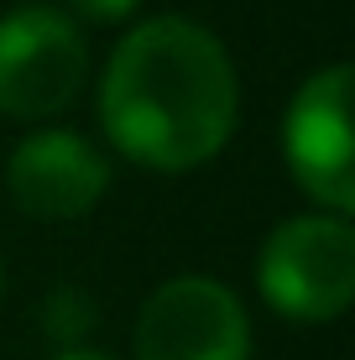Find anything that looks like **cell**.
I'll use <instances>...</instances> for the list:
<instances>
[{
  "label": "cell",
  "instance_id": "cell-9",
  "mask_svg": "<svg viewBox=\"0 0 355 360\" xmlns=\"http://www.w3.org/2000/svg\"><path fill=\"white\" fill-rule=\"evenodd\" d=\"M53 360H115V355H105V350H89V345H84V350H58Z\"/></svg>",
  "mask_w": 355,
  "mask_h": 360
},
{
  "label": "cell",
  "instance_id": "cell-4",
  "mask_svg": "<svg viewBox=\"0 0 355 360\" xmlns=\"http://www.w3.org/2000/svg\"><path fill=\"white\" fill-rule=\"evenodd\" d=\"M350 63L314 68L288 99L283 115V157L298 188L324 209L345 214L355 209V136H350Z\"/></svg>",
  "mask_w": 355,
  "mask_h": 360
},
{
  "label": "cell",
  "instance_id": "cell-10",
  "mask_svg": "<svg viewBox=\"0 0 355 360\" xmlns=\"http://www.w3.org/2000/svg\"><path fill=\"white\" fill-rule=\"evenodd\" d=\"M0 282H6V271H0Z\"/></svg>",
  "mask_w": 355,
  "mask_h": 360
},
{
  "label": "cell",
  "instance_id": "cell-8",
  "mask_svg": "<svg viewBox=\"0 0 355 360\" xmlns=\"http://www.w3.org/2000/svg\"><path fill=\"white\" fill-rule=\"evenodd\" d=\"M136 6H141V0H68V11H73V16L94 21V27H110V21H126Z\"/></svg>",
  "mask_w": 355,
  "mask_h": 360
},
{
  "label": "cell",
  "instance_id": "cell-5",
  "mask_svg": "<svg viewBox=\"0 0 355 360\" xmlns=\"http://www.w3.org/2000/svg\"><path fill=\"white\" fill-rule=\"evenodd\" d=\"M131 350L136 360H251L246 303L204 271L167 277L141 303Z\"/></svg>",
  "mask_w": 355,
  "mask_h": 360
},
{
  "label": "cell",
  "instance_id": "cell-2",
  "mask_svg": "<svg viewBox=\"0 0 355 360\" xmlns=\"http://www.w3.org/2000/svg\"><path fill=\"white\" fill-rule=\"evenodd\" d=\"M256 288L283 319L329 324L355 303V230L345 214H292L262 240Z\"/></svg>",
  "mask_w": 355,
  "mask_h": 360
},
{
  "label": "cell",
  "instance_id": "cell-7",
  "mask_svg": "<svg viewBox=\"0 0 355 360\" xmlns=\"http://www.w3.org/2000/svg\"><path fill=\"white\" fill-rule=\"evenodd\" d=\"M94 324H100V308H94V297L84 288H73V282H63V288H53L42 297V334L47 345L58 350H84V340L94 334Z\"/></svg>",
  "mask_w": 355,
  "mask_h": 360
},
{
  "label": "cell",
  "instance_id": "cell-3",
  "mask_svg": "<svg viewBox=\"0 0 355 360\" xmlns=\"http://www.w3.org/2000/svg\"><path fill=\"white\" fill-rule=\"evenodd\" d=\"M89 79V42L58 6H16L0 16V115L53 120Z\"/></svg>",
  "mask_w": 355,
  "mask_h": 360
},
{
  "label": "cell",
  "instance_id": "cell-6",
  "mask_svg": "<svg viewBox=\"0 0 355 360\" xmlns=\"http://www.w3.org/2000/svg\"><path fill=\"white\" fill-rule=\"evenodd\" d=\"M110 188L105 152L79 131L42 126L21 136L6 157V193L32 219H84Z\"/></svg>",
  "mask_w": 355,
  "mask_h": 360
},
{
  "label": "cell",
  "instance_id": "cell-1",
  "mask_svg": "<svg viewBox=\"0 0 355 360\" xmlns=\"http://www.w3.org/2000/svg\"><path fill=\"white\" fill-rule=\"evenodd\" d=\"M240 120V79L225 42L188 16H146L115 42L100 79V126L126 162L193 172Z\"/></svg>",
  "mask_w": 355,
  "mask_h": 360
}]
</instances>
